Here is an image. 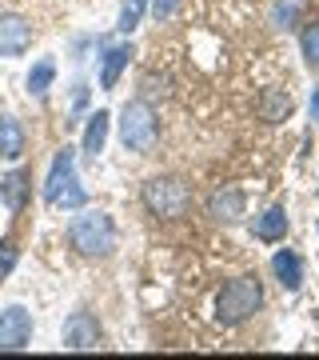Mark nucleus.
Returning <instances> with one entry per match:
<instances>
[{"label": "nucleus", "instance_id": "f257e3e1", "mask_svg": "<svg viewBox=\"0 0 319 360\" xmlns=\"http://www.w3.org/2000/svg\"><path fill=\"white\" fill-rule=\"evenodd\" d=\"M259 304H264V284L255 281V276H236L216 296V321L224 328H236V324L252 321L255 312H259Z\"/></svg>", "mask_w": 319, "mask_h": 360}, {"label": "nucleus", "instance_id": "f03ea898", "mask_svg": "<svg viewBox=\"0 0 319 360\" xmlns=\"http://www.w3.org/2000/svg\"><path fill=\"white\" fill-rule=\"evenodd\" d=\"M68 240H72V248H76L80 257H108L116 248V224L100 208H84L68 224Z\"/></svg>", "mask_w": 319, "mask_h": 360}, {"label": "nucleus", "instance_id": "7ed1b4c3", "mask_svg": "<svg viewBox=\"0 0 319 360\" xmlns=\"http://www.w3.org/2000/svg\"><path fill=\"white\" fill-rule=\"evenodd\" d=\"M140 200L156 220H179L191 205V193L179 176H152V180H144Z\"/></svg>", "mask_w": 319, "mask_h": 360}, {"label": "nucleus", "instance_id": "20e7f679", "mask_svg": "<svg viewBox=\"0 0 319 360\" xmlns=\"http://www.w3.org/2000/svg\"><path fill=\"white\" fill-rule=\"evenodd\" d=\"M156 136H160V120H156L148 101H128L120 108V141L132 153H152Z\"/></svg>", "mask_w": 319, "mask_h": 360}, {"label": "nucleus", "instance_id": "39448f33", "mask_svg": "<svg viewBox=\"0 0 319 360\" xmlns=\"http://www.w3.org/2000/svg\"><path fill=\"white\" fill-rule=\"evenodd\" d=\"M32 340V312L25 304L0 309V352H20Z\"/></svg>", "mask_w": 319, "mask_h": 360}, {"label": "nucleus", "instance_id": "423d86ee", "mask_svg": "<svg viewBox=\"0 0 319 360\" xmlns=\"http://www.w3.org/2000/svg\"><path fill=\"white\" fill-rule=\"evenodd\" d=\"M96 345H100V324H96V316L72 312V316L64 321V348H68V352H92Z\"/></svg>", "mask_w": 319, "mask_h": 360}, {"label": "nucleus", "instance_id": "0eeeda50", "mask_svg": "<svg viewBox=\"0 0 319 360\" xmlns=\"http://www.w3.org/2000/svg\"><path fill=\"white\" fill-rule=\"evenodd\" d=\"M32 44V25L16 13H0V56H20Z\"/></svg>", "mask_w": 319, "mask_h": 360}, {"label": "nucleus", "instance_id": "6e6552de", "mask_svg": "<svg viewBox=\"0 0 319 360\" xmlns=\"http://www.w3.org/2000/svg\"><path fill=\"white\" fill-rule=\"evenodd\" d=\"M243 205H247V200H243V193H240V188H231V184H224V188H216V193L208 196L204 212H208L212 220H216V224H236V220L243 217Z\"/></svg>", "mask_w": 319, "mask_h": 360}, {"label": "nucleus", "instance_id": "1a4fd4ad", "mask_svg": "<svg viewBox=\"0 0 319 360\" xmlns=\"http://www.w3.org/2000/svg\"><path fill=\"white\" fill-rule=\"evenodd\" d=\"M72 176H76V148H60L56 160H52V168H48V180H44V200L52 205L56 193H60Z\"/></svg>", "mask_w": 319, "mask_h": 360}, {"label": "nucleus", "instance_id": "9d476101", "mask_svg": "<svg viewBox=\"0 0 319 360\" xmlns=\"http://www.w3.org/2000/svg\"><path fill=\"white\" fill-rule=\"evenodd\" d=\"M271 272H276V281H280L287 292H299V288H304V260H299V252H292V248H280V252L271 257Z\"/></svg>", "mask_w": 319, "mask_h": 360}, {"label": "nucleus", "instance_id": "9b49d317", "mask_svg": "<svg viewBox=\"0 0 319 360\" xmlns=\"http://www.w3.org/2000/svg\"><path fill=\"white\" fill-rule=\"evenodd\" d=\"M255 108H259V120H268V124H283V120L292 116L295 104H292V96H287L283 89H264V96H259Z\"/></svg>", "mask_w": 319, "mask_h": 360}, {"label": "nucleus", "instance_id": "f8f14e48", "mask_svg": "<svg viewBox=\"0 0 319 360\" xmlns=\"http://www.w3.org/2000/svg\"><path fill=\"white\" fill-rule=\"evenodd\" d=\"M252 232L259 236V240H283L287 236V212H283L280 205H271V208H264L259 217H255V224H252Z\"/></svg>", "mask_w": 319, "mask_h": 360}, {"label": "nucleus", "instance_id": "ddd939ff", "mask_svg": "<svg viewBox=\"0 0 319 360\" xmlns=\"http://www.w3.org/2000/svg\"><path fill=\"white\" fill-rule=\"evenodd\" d=\"M25 156V129L13 116H0V160H20Z\"/></svg>", "mask_w": 319, "mask_h": 360}, {"label": "nucleus", "instance_id": "4468645a", "mask_svg": "<svg viewBox=\"0 0 319 360\" xmlns=\"http://www.w3.org/2000/svg\"><path fill=\"white\" fill-rule=\"evenodd\" d=\"M128 56H132V44H108V49H104V65H100V84L104 89H116L120 72L128 68Z\"/></svg>", "mask_w": 319, "mask_h": 360}, {"label": "nucleus", "instance_id": "2eb2a0df", "mask_svg": "<svg viewBox=\"0 0 319 360\" xmlns=\"http://www.w3.org/2000/svg\"><path fill=\"white\" fill-rule=\"evenodd\" d=\"M0 200H4V208L8 212H20L28 200V176L25 172H8V176L0 180Z\"/></svg>", "mask_w": 319, "mask_h": 360}, {"label": "nucleus", "instance_id": "dca6fc26", "mask_svg": "<svg viewBox=\"0 0 319 360\" xmlns=\"http://www.w3.org/2000/svg\"><path fill=\"white\" fill-rule=\"evenodd\" d=\"M108 120H112V116L104 112V108H96V112L88 116V129H84V153H88V156L104 153V141H108Z\"/></svg>", "mask_w": 319, "mask_h": 360}, {"label": "nucleus", "instance_id": "f3484780", "mask_svg": "<svg viewBox=\"0 0 319 360\" xmlns=\"http://www.w3.org/2000/svg\"><path fill=\"white\" fill-rule=\"evenodd\" d=\"M52 80H56V60L44 56V60H36L32 72H28V92H32V96H44V92L52 89Z\"/></svg>", "mask_w": 319, "mask_h": 360}, {"label": "nucleus", "instance_id": "a211bd4d", "mask_svg": "<svg viewBox=\"0 0 319 360\" xmlns=\"http://www.w3.org/2000/svg\"><path fill=\"white\" fill-rule=\"evenodd\" d=\"M299 49H304V60H307V65L319 68V20L304 25V32H299Z\"/></svg>", "mask_w": 319, "mask_h": 360}, {"label": "nucleus", "instance_id": "6ab92c4d", "mask_svg": "<svg viewBox=\"0 0 319 360\" xmlns=\"http://www.w3.org/2000/svg\"><path fill=\"white\" fill-rule=\"evenodd\" d=\"M144 8H148V0H124V8H120V32H132V28L140 25V16H144Z\"/></svg>", "mask_w": 319, "mask_h": 360}, {"label": "nucleus", "instance_id": "aec40b11", "mask_svg": "<svg viewBox=\"0 0 319 360\" xmlns=\"http://www.w3.org/2000/svg\"><path fill=\"white\" fill-rule=\"evenodd\" d=\"M16 264H20V248H16L13 240H0V281H4Z\"/></svg>", "mask_w": 319, "mask_h": 360}, {"label": "nucleus", "instance_id": "412c9836", "mask_svg": "<svg viewBox=\"0 0 319 360\" xmlns=\"http://www.w3.org/2000/svg\"><path fill=\"white\" fill-rule=\"evenodd\" d=\"M179 4H184V0H152V16L164 25V20H172V16L179 13Z\"/></svg>", "mask_w": 319, "mask_h": 360}, {"label": "nucleus", "instance_id": "4be33fe9", "mask_svg": "<svg viewBox=\"0 0 319 360\" xmlns=\"http://www.w3.org/2000/svg\"><path fill=\"white\" fill-rule=\"evenodd\" d=\"M311 120H319V89L311 92Z\"/></svg>", "mask_w": 319, "mask_h": 360}]
</instances>
